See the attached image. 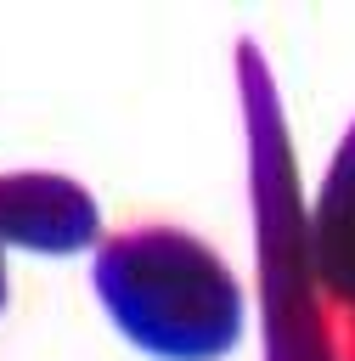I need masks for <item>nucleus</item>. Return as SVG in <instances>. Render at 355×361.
<instances>
[{"mask_svg":"<svg viewBox=\"0 0 355 361\" xmlns=\"http://www.w3.org/2000/svg\"><path fill=\"white\" fill-rule=\"evenodd\" d=\"M0 310H6V248H0Z\"/></svg>","mask_w":355,"mask_h":361,"instance_id":"obj_5","label":"nucleus"},{"mask_svg":"<svg viewBox=\"0 0 355 361\" xmlns=\"http://www.w3.org/2000/svg\"><path fill=\"white\" fill-rule=\"evenodd\" d=\"M0 248H23V254L101 248V209L73 175L6 169L0 175Z\"/></svg>","mask_w":355,"mask_h":361,"instance_id":"obj_3","label":"nucleus"},{"mask_svg":"<svg viewBox=\"0 0 355 361\" xmlns=\"http://www.w3.org/2000/svg\"><path fill=\"white\" fill-rule=\"evenodd\" d=\"M90 282L107 322L158 361H220L242 344L248 299L231 265L180 226L101 237Z\"/></svg>","mask_w":355,"mask_h":361,"instance_id":"obj_1","label":"nucleus"},{"mask_svg":"<svg viewBox=\"0 0 355 361\" xmlns=\"http://www.w3.org/2000/svg\"><path fill=\"white\" fill-rule=\"evenodd\" d=\"M310 259L338 310H355V130L344 135L316 209H310Z\"/></svg>","mask_w":355,"mask_h":361,"instance_id":"obj_4","label":"nucleus"},{"mask_svg":"<svg viewBox=\"0 0 355 361\" xmlns=\"http://www.w3.org/2000/svg\"><path fill=\"white\" fill-rule=\"evenodd\" d=\"M242 118H248V186L259 231V310H265V361H349L338 305L327 299L310 259V214L299 203L287 124L270 90V73L254 45L237 56Z\"/></svg>","mask_w":355,"mask_h":361,"instance_id":"obj_2","label":"nucleus"}]
</instances>
